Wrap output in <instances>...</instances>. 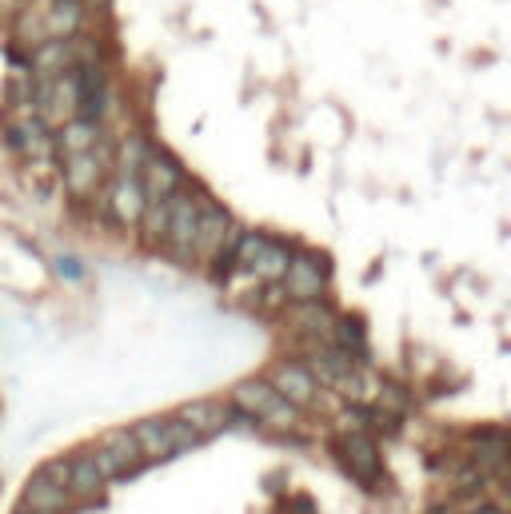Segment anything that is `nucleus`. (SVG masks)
<instances>
[{
	"label": "nucleus",
	"instance_id": "obj_1",
	"mask_svg": "<svg viewBox=\"0 0 511 514\" xmlns=\"http://www.w3.org/2000/svg\"><path fill=\"white\" fill-rule=\"evenodd\" d=\"M232 403H236L244 415L264 419V423H272V427H296V419H300V407H292L272 383H260V379L240 383V387L232 391Z\"/></svg>",
	"mask_w": 511,
	"mask_h": 514
},
{
	"label": "nucleus",
	"instance_id": "obj_2",
	"mask_svg": "<svg viewBox=\"0 0 511 514\" xmlns=\"http://www.w3.org/2000/svg\"><path fill=\"white\" fill-rule=\"evenodd\" d=\"M232 248H236V263L244 271H252L256 279H284L288 259H292L280 244H272V240H264L256 232H240Z\"/></svg>",
	"mask_w": 511,
	"mask_h": 514
},
{
	"label": "nucleus",
	"instance_id": "obj_3",
	"mask_svg": "<svg viewBox=\"0 0 511 514\" xmlns=\"http://www.w3.org/2000/svg\"><path fill=\"white\" fill-rule=\"evenodd\" d=\"M236 228L228 220V212H220L216 204H200V220H196V240H192V256H220L224 244H236Z\"/></svg>",
	"mask_w": 511,
	"mask_h": 514
},
{
	"label": "nucleus",
	"instance_id": "obj_4",
	"mask_svg": "<svg viewBox=\"0 0 511 514\" xmlns=\"http://www.w3.org/2000/svg\"><path fill=\"white\" fill-rule=\"evenodd\" d=\"M196 220H200V208H196L188 196H172V212H168V224H164V244L180 259L192 256Z\"/></svg>",
	"mask_w": 511,
	"mask_h": 514
},
{
	"label": "nucleus",
	"instance_id": "obj_5",
	"mask_svg": "<svg viewBox=\"0 0 511 514\" xmlns=\"http://www.w3.org/2000/svg\"><path fill=\"white\" fill-rule=\"evenodd\" d=\"M108 216L116 220V224H124V228H132V224H140V212H144V188H140V180L136 176H124V172H116V180H112V188H108Z\"/></svg>",
	"mask_w": 511,
	"mask_h": 514
},
{
	"label": "nucleus",
	"instance_id": "obj_6",
	"mask_svg": "<svg viewBox=\"0 0 511 514\" xmlns=\"http://www.w3.org/2000/svg\"><path fill=\"white\" fill-rule=\"evenodd\" d=\"M136 180H140V188H144V200H168V196H176L180 184H184L176 160H168V156H148Z\"/></svg>",
	"mask_w": 511,
	"mask_h": 514
},
{
	"label": "nucleus",
	"instance_id": "obj_7",
	"mask_svg": "<svg viewBox=\"0 0 511 514\" xmlns=\"http://www.w3.org/2000/svg\"><path fill=\"white\" fill-rule=\"evenodd\" d=\"M68 499H72V495H68V491H64V487H60V483L40 467V471L28 479V487H24V503H20V507H24V511H36V514H60L64 507H68Z\"/></svg>",
	"mask_w": 511,
	"mask_h": 514
},
{
	"label": "nucleus",
	"instance_id": "obj_8",
	"mask_svg": "<svg viewBox=\"0 0 511 514\" xmlns=\"http://www.w3.org/2000/svg\"><path fill=\"white\" fill-rule=\"evenodd\" d=\"M284 287H288V299H296V303H312V299H320V287H324V267H320L312 256L288 259Z\"/></svg>",
	"mask_w": 511,
	"mask_h": 514
},
{
	"label": "nucleus",
	"instance_id": "obj_9",
	"mask_svg": "<svg viewBox=\"0 0 511 514\" xmlns=\"http://www.w3.org/2000/svg\"><path fill=\"white\" fill-rule=\"evenodd\" d=\"M340 455H344V467H348L360 483H376V475H380V455H376V443H372L364 431L348 435V439L340 443Z\"/></svg>",
	"mask_w": 511,
	"mask_h": 514
},
{
	"label": "nucleus",
	"instance_id": "obj_10",
	"mask_svg": "<svg viewBox=\"0 0 511 514\" xmlns=\"http://www.w3.org/2000/svg\"><path fill=\"white\" fill-rule=\"evenodd\" d=\"M272 387H276L292 407H308V403L316 399V379H312L308 367H300V363H280Z\"/></svg>",
	"mask_w": 511,
	"mask_h": 514
},
{
	"label": "nucleus",
	"instance_id": "obj_11",
	"mask_svg": "<svg viewBox=\"0 0 511 514\" xmlns=\"http://www.w3.org/2000/svg\"><path fill=\"white\" fill-rule=\"evenodd\" d=\"M308 375L320 379V383H328V387H344L352 379V359L340 347H320L308 359Z\"/></svg>",
	"mask_w": 511,
	"mask_h": 514
},
{
	"label": "nucleus",
	"instance_id": "obj_12",
	"mask_svg": "<svg viewBox=\"0 0 511 514\" xmlns=\"http://www.w3.org/2000/svg\"><path fill=\"white\" fill-rule=\"evenodd\" d=\"M180 419H184L200 439H208V435H216V431L228 427V407H224V403H212V399H196V403H188V407L180 411Z\"/></svg>",
	"mask_w": 511,
	"mask_h": 514
},
{
	"label": "nucleus",
	"instance_id": "obj_13",
	"mask_svg": "<svg viewBox=\"0 0 511 514\" xmlns=\"http://www.w3.org/2000/svg\"><path fill=\"white\" fill-rule=\"evenodd\" d=\"M100 164L92 152H76V156H64V184L72 196H88L96 184H100Z\"/></svg>",
	"mask_w": 511,
	"mask_h": 514
},
{
	"label": "nucleus",
	"instance_id": "obj_14",
	"mask_svg": "<svg viewBox=\"0 0 511 514\" xmlns=\"http://www.w3.org/2000/svg\"><path fill=\"white\" fill-rule=\"evenodd\" d=\"M136 435V447H140V459L156 463V459H172V439H168V423L164 419H144L132 427Z\"/></svg>",
	"mask_w": 511,
	"mask_h": 514
},
{
	"label": "nucleus",
	"instance_id": "obj_15",
	"mask_svg": "<svg viewBox=\"0 0 511 514\" xmlns=\"http://www.w3.org/2000/svg\"><path fill=\"white\" fill-rule=\"evenodd\" d=\"M40 20H44L48 40H64V36H76V28L84 20V8H80V0H52V8Z\"/></svg>",
	"mask_w": 511,
	"mask_h": 514
},
{
	"label": "nucleus",
	"instance_id": "obj_16",
	"mask_svg": "<svg viewBox=\"0 0 511 514\" xmlns=\"http://www.w3.org/2000/svg\"><path fill=\"white\" fill-rule=\"evenodd\" d=\"M100 451H108V459L120 467V475H128V471H136L144 459H140V447H136V435L132 431H108L104 439H100Z\"/></svg>",
	"mask_w": 511,
	"mask_h": 514
},
{
	"label": "nucleus",
	"instance_id": "obj_17",
	"mask_svg": "<svg viewBox=\"0 0 511 514\" xmlns=\"http://www.w3.org/2000/svg\"><path fill=\"white\" fill-rule=\"evenodd\" d=\"M100 487H104V475L96 471L92 455H80V459L68 463V495H76V499H96Z\"/></svg>",
	"mask_w": 511,
	"mask_h": 514
},
{
	"label": "nucleus",
	"instance_id": "obj_18",
	"mask_svg": "<svg viewBox=\"0 0 511 514\" xmlns=\"http://www.w3.org/2000/svg\"><path fill=\"white\" fill-rule=\"evenodd\" d=\"M96 140H100V124H96V120L76 116V120H68V124L60 128V148H64V156L92 152V148H96Z\"/></svg>",
	"mask_w": 511,
	"mask_h": 514
},
{
	"label": "nucleus",
	"instance_id": "obj_19",
	"mask_svg": "<svg viewBox=\"0 0 511 514\" xmlns=\"http://www.w3.org/2000/svg\"><path fill=\"white\" fill-rule=\"evenodd\" d=\"M168 212H172V196L168 200H148L144 212H140V224L148 228L152 240H164V224H168Z\"/></svg>",
	"mask_w": 511,
	"mask_h": 514
},
{
	"label": "nucleus",
	"instance_id": "obj_20",
	"mask_svg": "<svg viewBox=\"0 0 511 514\" xmlns=\"http://www.w3.org/2000/svg\"><path fill=\"white\" fill-rule=\"evenodd\" d=\"M148 156H152L148 144H144L140 136H128L124 148H120V172H124V176H140V168H144Z\"/></svg>",
	"mask_w": 511,
	"mask_h": 514
},
{
	"label": "nucleus",
	"instance_id": "obj_21",
	"mask_svg": "<svg viewBox=\"0 0 511 514\" xmlns=\"http://www.w3.org/2000/svg\"><path fill=\"white\" fill-rule=\"evenodd\" d=\"M296 323H304L308 331H332V327H336V319H332L324 307H316V299H312V303H300Z\"/></svg>",
	"mask_w": 511,
	"mask_h": 514
},
{
	"label": "nucleus",
	"instance_id": "obj_22",
	"mask_svg": "<svg viewBox=\"0 0 511 514\" xmlns=\"http://www.w3.org/2000/svg\"><path fill=\"white\" fill-rule=\"evenodd\" d=\"M168 423V439H172V455H180V451H192L196 443H200V435L176 415V419H164Z\"/></svg>",
	"mask_w": 511,
	"mask_h": 514
},
{
	"label": "nucleus",
	"instance_id": "obj_23",
	"mask_svg": "<svg viewBox=\"0 0 511 514\" xmlns=\"http://www.w3.org/2000/svg\"><path fill=\"white\" fill-rule=\"evenodd\" d=\"M8 4H12V0H0V8H8Z\"/></svg>",
	"mask_w": 511,
	"mask_h": 514
},
{
	"label": "nucleus",
	"instance_id": "obj_24",
	"mask_svg": "<svg viewBox=\"0 0 511 514\" xmlns=\"http://www.w3.org/2000/svg\"><path fill=\"white\" fill-rule=\"evenodd\" d=\"M16 514H36V511H24V507H20V511H16Z\"/></svg>",
	"mask_w": 511,
	"mask_h": 514
},
{
	"label": "nucleus",
	"instance_id": "obj_25",
	"mask_svg": "<svg viewBox=\"0 0 511 514\" xmlns=\"http://www.w3.org/2000/svg\"><path fill=\"white\" fill-rule=\"evenodd\" d=\"M484 514H500V511H484Z\"/></svg>",
	"mask_w": 511,
	"mask_h": 514
}]
</instances>
